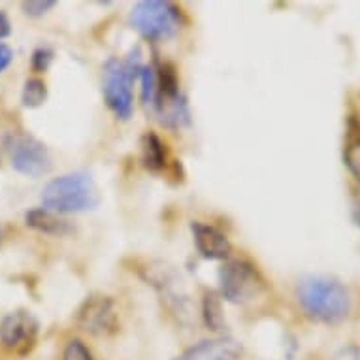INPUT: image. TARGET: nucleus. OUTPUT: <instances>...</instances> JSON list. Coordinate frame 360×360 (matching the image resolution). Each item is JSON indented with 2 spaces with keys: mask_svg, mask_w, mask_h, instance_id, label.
<instances>
[{
  "mask_svg": "<svg viewBox=\"0 0 360 360\" xmlns=\"http://www.w3.org/2000/svg\"><path fill=\"white\" fill-rule=\"evenodd\" d=\"M41 204L55 213H83L101 204V193L93 177L83 172L51 179L41 191Z\"/></svg>",
  "mask_w": 360,
  "mask_h": 360,
  "instance_id": "f03ea898",
  "label": "nucleus"
},
{
  "mask_svg": "<svg viewBox=\"0 0 360 360\" xmlns=\"http://www.w3.org/2000/svg\"><path fill=\"white\" fill-rule=\"evenodd\" d=\"M13 170L29 177H40L51 170L48 148L34 136H15L8 146Z\"/></svg>",
  "mask_w": 360,
  "mask_h": 360,
  "instance_id": "6e6552de",
  "label": "nucleus"
},
{
  "mask_svg": "<svg viewBox=\"0 0 360 360\" xmlns=\"http://www.w3.org/2000/svg\"><path fill=\"white\" fill-rule=\"evenodd\" d=\"M25 223L32 231L40 232V234H48V236H65V234L70 232L68 221L60 219L59 213L46 210V207H36V210L27 212Z\"/></svg>",
  "mask_w": 360,
  "mask_h": 360,
  "instance_id": "9b49d317",
  "label": "nucleus"
},
{
  "mask_svg": "<svg viewBox=\"0 0 360 360\" xmlns=\"http://www.w3.org/2000/svg\"><path fill=\"white\" fill-rule=\"evenodd\" d=\"M202 319H204V325L212 332L223 330L224 325H226L223 307H221V298L212 290H206L204 298H202Z\"/></svg>",
  "mask_w": 360,
  "mask_h": 360,
  "instance_id": "ddd939ff",
  "label": "nucleus"
},
{
  "mask_svg": "<svg viewBox=\"0 0 360 360\" xmlns=\"http://www.w3.org/2000/svg\"><path fill=\"white\" fill-rule=\"evenodd\" d=\"M193 240H195L196 251L207 260H229L232 251L231 240L224 232L207 223L195 221L191 224Z\"/></svg>",
  "mask_w": 360,
  "mask_h": 360,
  "instance_id": "1a4fd4ad",
  "label": "nucleus"
},
{
  "mask_svg": "<svg viewBox=\"0 0 360 360\" xmlns=\"http://www.w3.org/2000/svg\"><path fill=\"white\" fill-rule=\"evenodd\" d=\"M48 98V85L40 77H30L25 82L23 93H21V102L27 108L41 106Z\"/></svg>",
  "mask_w": 360,
  "mask_h": 360,
  "instance_id": "4468645a",
  "label": "nucleus"
},
{
  "mask_svg": "<svg viewBox=\"0 0 360 360\" xmlns=\"http://www.w3.org/2000/svg\"><path fill=\"white\" fill-rule=\"evenodd\" d=\"M140 63L132 59L119 60L110 59L104 65V76H102V93L106 106L121 121L132 117L134 112V93L132 83L140 72Z\"/></svg>",
  "mask_w": 360,
  "mask_h": 360,
  "instance_id": "20e7f679",
  "label": "nucleus"
},
{
  "mask_svg": "<svg viewBox=\"0 0 360 360\" xmlns=\"http://www.w3.org/2000/svg\"><path fill=\"white\" fill-rule=\"evenodd\" d=\"M38 330H40V325L30 311L18 309V311L8 313L6 317L0 321V345L10 353L25 356L34 349Z\"/></svg>",
  "mask_w": 360,
  "mask_h": 360,
  "instance_id": "0eeeda50",
  "label": "nucleus"
},
{
  "mask_svg": "<svg viewBox=\"0 0 360 360\" xmlns=\"http://www.w3.org/2000/svg\"><path fill=\"white\" fill-rule=\"evenodd\" d=\"M140 83H142V102L146 106L155 104L157 98V74L151 66H142L138 72Z\"/></svg>",
  "mask_w": 360,
  "mask_h": 360,
  "instance_id": "2eb2a0df",
  "label": "nucleus"
},
{
  "mask_svg": "<svg viewBox=\"0 0 360 360\" xmlns=\"http://www.w3.org/2000/svg\"><path fill=\"white\" fill-rule=\"evenodd\" d=\"M55 6L53 0H30V2H23L21 8L29 18H41Z\"/></svg>",
  "mask_w": 360,
  "mask_h": 360,
  "instance_id": "f3484780",
  "label": "nucleus"
},
{
  "mask_svg": "<svg viewBox=\"0 0 360 360\" xmlns=\"http://www.w3.org/2000/svg\"><path fill=\"white\" fill-rule=\"evenodd\" d=\"M0 242H2V229H0Z\"/></svg>",
  "mask_w": 360,
  "mask_h": 360,
  "instance_id": "5701e85b",
  "label": "nucleus"
},
{
  "mask_svg": "<svg viewBox=\"0 0 360 360\" xmlns=\"http://www.w3.org/2000/svg\"><path fill=\"white\" fill-rule=\"evenodd\" d=\"M219 289L224 300L245 306L266 292V281L257 266L245 259H229L219 270Z\"/></svg>",
  "mask_w": 360,
  "mask_h": 360,
  "instance_id": "7ed1b4c3",
  "label": "nucleus"
},
{
  "mask_svg": "<svg viewBox=\"0 0 360 360\" xmlns=\"http://www.w3.org/2000/svg\"><path fill=\"white\" fill-rule=\"evenodd\" d=\"M51 60H53V51L49 48H38L34 49V53H32V70L41 74V72H46L51 65Z\"/></svg>",
  "mask_w": 360,
  "mask_h": 360,
  "instance_id": "a211bd4d",
  "label": "nucleus"
},
{
  "mask_svg": "<svg viewBox=\"0 0 360 360\" xmlns=\"http://www.w3.org/2000/svg\"><path fill=\"white\" fill-rule=\"evenodd\" d=\"M296 300L307 319L338 325L349 317L353 298L342 281L326 276H307L296 285Z\"/></svg>",
  "mask_w": 360,
  "mask_h": 360,
  "instance_id": "f257e3e1",
  "label": "nucleus"
},
{
  "mask_svg": "<svg viewBox=\"0 0 360 360\" xmlns=\"http://www.w3.org/2000/svg\"><path fill=\"white\" fill-rule=\"evenodd\" d=\"M76 325L91 336H112L119 328L115 302L104 295L87 296L76 313Z\"/></svg>",
  "mask_w": 360,
  "mask_h": 360,
  "instance_id": "423d86ee",
  "label": "nucleus"
},
{
  "mask_svg": "<svg viewBox=\"0 0 360 360\" xmlns=\"http://www.w3.org/2000/svg\"><path fill=\"white\" fill-rule=\"evenodd\" d=\"M336 360H359V351L354 347H349V349H343L340 353L334 356Z\"/></svg>",
  "mask_w": 360,
  "mask_h": 360,
  "instance_id": "4be33fe9",
  "label": "nucleus"
},
{
  "mask_svg": "<svg viewBox=\"0 0 360 360\" xmlns=\"http://www.w3.org/2000/svg\"><path fill=\"white\" fill-rule=\"evenodd\" d=\"M142 148V162L149 172H162L168 165L165 142L155 132H146L140 140Z\"/></svg>",
  "mask_w": 360,
  "mask_h": 360,
  "instance_id": "f8f14e48",
  "label": "nucleus"
},
{
  "mask_svg": "<svg viewBox=\"0 0 360 360\" xmlns=\"http://www.w3.org/2000/svg\"><path fill=\"white\" fill-rule=\"evenodd\" d=\"M12 34V23H10V18L4 10H0V40H4L8 36Z\"/></svg>",
  "mask_w": 360,
  "mask_h": 360,
  "instance_id": "412c9836",
  "label": "nucleus"
},
{
  "mask_svg": "<svg viewBox=\"0 0 360 360\" xmlns=\"http://www.w3.org/2000/svg\"><path fill=\"white\" fill-rule=\"evenodd\" d=\"M132 29L151 41L168 40L181 27V13L172 2L143 0L132 8L129 18Z\"/></svg>",
  "mask_w": 360,
  "mask_h": 360,
  "instance_id": "39448f33",
  "label": "nucleus"
},
{
  "mask_svg": "<svg viewBox=\"0 0 360 360\" xmlns=\"http://www.w3.org/2000/svg\"><path fill=\"white\" fill-rule=\"evenodd\" d=\"M13 60V51L6 44H0V74L6 70L8 66L12 65Z\"/></svg>",
  "mask_w": 360,
  "mask_h": 360,
  "instance_id": "aec40b11",
  "label": "nucleus"
},
{
  "mask_svg": "<svg viewBox=\"0 0 360 360\" xmlns=\"http://www.w3.org/2000/svg\"><path fill=\"white\" fill-rule=\"evenodd\" d=\"M242 359V345L234 338H213L204 340L184 353L177 354L174 360H240Z\"/></svg>",
  "mask_w": 360,
  "mask_h": 360,
  "instance_id": "9d476101",
  "label": "nucleus"
},
{
  "mask_svg": "<svg viewBox=\"0 0 360 360\" xmlns=\"http://www.w3.org/2000/svg\"><path fill=\"white\" fill-rule=\"evenodd\" d=\"M345 162H347V166L351 168V172H353L354 176H356V179L360 181V143H356V146H353V148L347 149Z\"/></svg>",
  "mask_w": 360,
  "mask_h": 360,
  "instance_id": "6ab92c4d",
  "label": "nucleus"
},
{
  "mask_svg": "<svg viewBox=\"0 0 360 360\" xmlns=\"http://www.w3.org/2000/svg\"><path fill=\"white\" fill-rule=\"evenodd\" d=\"M63 360H95V354L82 340H70L63 349Z\"/></svg>",
  "mask_w": 360,
  "mask_h": 360,
  "instance_id": "dca6fc26",
  "label": "nucleus"
}]
</instances>
